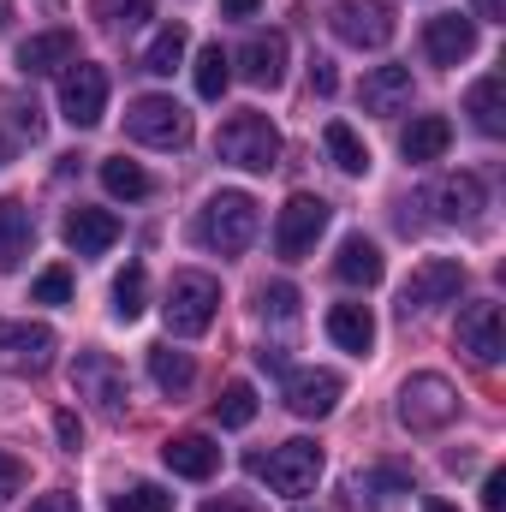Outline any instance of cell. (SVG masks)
Wrapping results in <instances>:
<instances>
[{"mask_svg":"<svg viewBox=\"0 0 506 512\" xmlns=\"http://www.w3.org/2000/svg\"><path fill=\"white\" fill-rule=\"evenodd\" d=\"M328 340L364 358V352L376 346V316H370V304H334V310H328Z\"/></svg>","mask_w":506,"mask_h":512,"instance_id":"obj_21","label":"cell"},{"mask_svg":"<svg viewBox=\"0 0 506 512\" xmlns=\"http://www.w3.org/2000/svg\"><path fill=\"white\" fill-rule=\"evenodd\" d=\"M334 274L346 280V286H381V274H387V262H381L376 239H364V233H352L340 256H334Z\"/></svg>","mask_w":506,"mask_h":512,"instance_id":"obj_22","label":"cell"},{"mask_svg":"<svg viewBox=\"0 0 506 512\" xmlns=\"http://www.w3.org/2000/svg\"><path fill=\"white\" fill-rule=\"evenodd\" d=\"M126 137L149 143V149H185L191 143V114L173 96H137L126 108Z\"/></svg>","mask_w":506,"mask_h":512,"instance_id":"obj_6","label":"cell"},{"mask_svg":"<svg viewBox=\"0 0 506 512\" xmlns=\"http://www.w3.org/2000/svg\"><path fill=\"white\" fill-rule=\"evenodd\" d=\"M328 30L346 48H387L399 24H393L387 0H328Z\"/></svg>","mask_w":506,"mask_h":512,"instance_id":"obj_8","label":"cell"},{"mask_svg":"<svg viewBox=\"0 0 506 512\" xmlns=\"http://www.w3.org/2000/svg\"><path fill=\"white\" fill-rule=\"evenodd\" d=\"M423 48H429L435 66H459V60H471V54H477V18H459V12L429 18V24H423Z\"/></svg>","mask_w":506,"mask_h":512,"instance_id":"obj_15","label":"cell"},{"mask_svg":"<svg viewBox=\"0 0 506 512\" xmlns=\"http://www.w3.org/2000/svg\"><path fill=\"white\" fill-rule=\"evenodd\" d=\"M256 310H262V316H274V322L298 316V286H292V280H274V286H262V292H256Z\"/></svg>","mask_w":506,"mask_h":512,"instance_id":"obj_36","label":"cell"},{"mask_svg":"<svg viewBox=\"0 0 506 512\" xmlns=\"http://www.w3.org/2000/svg\"><path fill=\"white\" fill-rule=\"evenodd\" d=\"M143 304H149V274L131 262L126 274L114 280V316H120V322H137V316H143Z\"/></svg>","mask_w":506,"mask_h":512,"instance_id":"obj_33","label":"cell"},{"mask_svg":"<svg viewBox=\"0 0 506 512\" xmlns=\"http://www.w3.org/2000/svg\"><path fill=\"white\" fill-rule=\"evenodd\" d=\"M30 239H36V221L24 209V197H0V274H12L30 256Z\"/></svg>","mask_w":506,"mask_h":512,"instance_id":"obj_20","label":"cell"},{"mask_svg":"<svg viewBox=\"0 0 506 512\" xmlns=\"http://www.w3.org/2000/svg\"><path fill=\"white\" fill-rule=\"evenodd\" d=\"M322 227H328V203L310 197V191H292L286 209H280V221H274V251L286 256V262H298V256L322 239Z\"/></svg>","mask_w":506,"mask_h":512,"instance_id":"obj_11","label":"cell"},{"mask_svg":"<svg viewBox=\"0 0 506 512\" xmlns=\"http://www.w3.org/2000/svg\"><path fill=\"white\" fill-rule=\"evenodd\" d=\"M215 310H221V280H215V274H203V268H179V274L167 280V304H161L167 334L197 340V334H209Z\"/></svg>","mask_w":506,"mask_h":512,"instance_id":"obj_2","label":"cell"},{"mask_svg":"<svg viewBox=\"0 0 506 512\" xmlns=\"http://www.w3.org/2000/svg\"><path fill=\"white\" fill-rule=\"evenodd\" d=\"M435 209H441V221H477V215H483V179H477V173L441 179V185H435Z\"/></svg>","mask_w":506,"mask_h":512,"instance_id":"obj_23","label":"cell"},{"mask_svg":"<svg viewBox=\"0 0 506 512\" xmlns=\"http://www.w3.org/2000/svg\"><path fill=\"white\" fill-rule=\"evenodd\" d=\"M48 358H54V328H42V322H0V364L42 376Z\"/></svg>","mask_w":506,"mask_h":512,"instance_id":"obj_13","label":"cell"},{"mask_svg":"<svg viewBox=\"0 0 506 512\" xmlns=\"http://www.w3.org/2000/svg\"><path fill=\"white\" fill-rule=\"evenodd\" d=\"M465 114H471V126L483 131V137H501V131H506V114H501V72H489V78H477V84H471V96H465Z\"/></svg>","mask_w":506,"mask_h":512,"instance_id":"obj_26","label":"cell"},{"mask_svg":"<svg viewBox=\"0 0 506 512\" xmlns=\"http://www.w3.org/2000/svg\"><path fill=\"white\" fill-rule=\"evenodd\" d=\"M0 167H6V137H0Z\"/></svg>","mask_w":506,"mask_h":512,"instance_id":"obj_50","label":"cell"},{"mask_svg":"<svg viewBox=\"0 0 506 512\" xmlns=\"http://www.w3.org/2000/svg\"><path fill=\"white\" fill-rule=\"evenodd\" d=\"M322 143H328V155H334V167L340 173H370V149H364V137L346 126V120H328V131H322Z\"/></svg>","mask_w":506,"mask_h":512,"instance_id":"obj_28","label":"cell"},{"mask_svg":"<svg viewBox=\"0 0 506 512\" xmlns=\"http://www.w3.org/2000/svg\"><path fill=\"white\" fill-rule=\"evenodd\" d=\"M102 185H108V197H126V203H143L149 191H155V179L126 161V155H114V161H102Z\"/></svg>","mask_w":506,"mask_h":512,"instance_id":"obj_30","label":"cell"},{"mask_svg":"<svg viewBox=\"0 0 506 512\" xmlns=\"http://www.w3.org/2000/svg\"><path fill=\"white\" fill-rule=\"evenodd\" d=\"M185 42H191V36H185V24H161V30H155V42L143 48V72H149V78H167V72L185 60Z\"/></svg>","mask_w":506,"mask_h":512,"instance_id":"obj_29","label":"cell"},{"mask_svg":"<svg viewBox=\"0 0 506 512\" xmlns=\"http://www.w3.org/2000/svg\"><path fill=\"white\" fill-rule=\"evenodd\" d=\"M197 512H256V501H203Z\"/></svg>","mask_w":506,"mask_h":512,"instance_id":"obj_47","label":"cell"},{"mask_svg":"<svg viewBox=\"0 0 506 512\" xmlns=\"http://www.w3.org/2000/svg\"><path fill=\"white\" fill-rule=\"evenodd\" d=\"M54 435H60V447H66V453H78V447H84V429H78V417H72V411H54Z\"/></svg>","mask_w":506,"mask_h":512,"instance_id":"obj_40","label":"cell"},{"mask_svg":"<svg viewBox=\"0 0 506 512\" xmlns=\"http://www.w3.org/2000/svg\"><path fill=\"white\" fill-rule=\"evenodd\" d=\"M453 417H459V387L447 382V376L423 370V376H411V382L399 387V423H405L411 435L447 429Z\"/></svg>","mask_w":506,"mask_h":512,"instance_id":"obj_4","label":"cell"},{"mask_svg":"<svg viewBox=\"0 0 506 512\" xmlns=\"http://www.w3.org/2000/svg\"><path fill=\"white\" fill-rule=\"evenodd\" d=\"M459 352H471V364H501L506 352V322H501V304L495 298H477L459 310Z\"/></svg>","mask_w":506,"mask_h":512,"instance_id":"obj_12","label":"cell"},{"mask_svg":"<svg viewBox=\"0 0 506 512\" xmlns=\"http://www.w3.org/2000/svg\"><path fill=\"white\" fill-rule=\"evenodd\" d=\"M72 298V274L66 268H48L36 286H30V304H66Z\"/></svg>","mask_w":506,"mask_h":512,"instance_id":"obj_37","label":"cell"},{"mask_svg":"<svg viewBox=\"0 0 506 512\" xmlns=\"http://www.w3.org/2000/svg\"><path fill=\"white\" fill-rule=\"evenodd\" d=\"M411 102V66H376L364 78V108L370 114H399Z\"/></svg>","mask_w":506,"mask_h":512,"instance_id":"obj_24","label":"cell"},{"mask_svg":"<svg viewBox=\"0 0 506 512\" xmlns=\"http://www.w3.org/2000/svg\"><path fill=\"white\" fill-rule=\"evenodd\" d=\"M251 417H256V387L251 382H227L221 399H215V423H221V429H245Z\"/></svg>","mask_w":506,"mask_h":512,"instance_id":"obj_32","label":"cell"},{"mask_svg":"<svg viewBox=\"0 0 506 512\" xmlns=\"http://www.w3.org/2000/svg\"><path fill=\"white\" fill-rule=\"evenodd\" d=\"M245 465H251V477H268L274 495H310L316 477H322V447L316 441H280L268 459L251 453Z\"/></svg>","mask_w":506,"mask_h":512,"instance_id":"obj_5","label":"cell"},{"mask_svg":"<svg viewBox=\"0 0 506 512\" xmlns=\"http://www.w3.org/2000/svg\"><path fill=\"white\" fill-rule=\"evenodd\" d=\"M215 149H221V161H233V167H245V173H268L274 161H280V131L268 126V114H233L227 126L215 131Z\"/></svg>","mask_w":506,"mask_h":512,"instance_id":"obj_3","label":"cell"},{"mask_svg":"<svg viewBox=\"0 0 506 512\" xmlns=\"http://www.w3.org/2000/svg\"><path fill=\"white\" fill-rule=\"evenodd\" d=\"M256 227H262V215H256L251 191H215L203 203V215H197V245H209L221 256H239V251H251Z\"/></svg>","mask_w":506,"mask_h":512,"instance_id":"obj_1","label":"cell"},{"mask_svg":"<svg viewBox=\"0 0 506 512\" xmlns=\"http://www.w3.org/2000/svg\"><path fill=\"white\" fill-rule=\"evenodd\" d=\"M447 143H453V126H447L441 114H423V120H411V126H405V137H399L405 161H435V155H447Z\"/></svg>","mask_w":506,"mask_h":512,"instance_id":"obj_27","label":"cell"},{"mask_svg":"<svg viewBox=\"0 0 506 512\" xmlns=\"http://www.w3.org/2000/svg\"><path fill=\"white\" fill-rule=\"evenodd\" d=\"M161 465L173 477H191V483H209L221 471V447L209 435H167L161 441Z\"/></svg>","mask_w":506,"mask_h":512,"instance_id":"obj_18","label":"cell"},{"mask_svg":"<svg viewBox=\"0 0 506 512\" xmlns=\"http://www.w3.org/2000/svg\"><path fill=\"white\" fill-rule=\"evenodd\" d=\"M459 286H465V262H453V256H429V262H417L411 280L399 286V316L411 322V316H423V310L459 298Z\"/></svg>","mask_w":506,"mask_h":512,"instance_id":"obj_9","label":"cell"},{"mask_svg":"<svg viewBox=\"0 0 506 512\" xmlns=\"http://www.w3.org/2000/svg\"><path fill=\"white\" fill-rule=\"evenodd\" d=\"M0 24H12V0H0Z\"/></svg>","mask_w":506,"mask_h":512,"instance_id":"obj_49","label":"cell"},{"mask_svg":"<svg viewBox=\"0 0 506 512\" xmlns=\"http://www.w3.org/2000/svg\"><path fill=\"white\" fill-rule=\"evenodd\" d=\"M60 114L78 131L102 126V114H108V72L90 66V60H72L66 78H60Z\"/></svg>","mask_w":506,"mask_h":512,"instance_id":"obj_10","label":"cell"},{"mask_svg":"<svg viewBox=\"0 0 506 512\" xmlns=\"http://www.w3.org/2000/svg\"><path fill=\"white\" fill-rule=\"evenodd\" d=\"M471 6H477V18H483V24H501V18H506V0H471Z\"/></svg>","mask_w":506,"mask_h":512,"instance_id":"obj_45","label":"cell"},{"mask_svg":"<svg viewBox=\"0 0 506 512\" xmlns=\"http://www.w3.org/2000/svg\"><path fill=\"white\" fill-rule=\"evenodd\" d=\"M60 239H66L78 256H102V251L120 245V215H108V209H66Z\"/></svg>","mask_w":506,"mask_h":512,"instance_id":"obj_17","label":"cell"},{"mask_svg":"<svg viewBox=\"0 0 506 512\" xmlns=\"http://www.w3.org/2000/svg\"><path fill=\"white\" fill-rule=\"evenodd\" d=\"M90 6H96V18L114 24V30H131V24H143V18L155 12V0H90Z\"/></svg>","mask_w":506,"mask_h":512,"instance_id":"obj_35","label":"cell"},{"mask_svg":"<svg viewBox=\"0 0 506 512\" xmlns=\"http://www.w3.org/2000/svg\"><path fill=\"white\" fill-rule=\"evenodd\" d=\"M72 393L90 399L102 417H126V405H131L126 370H120L108 352H78V364H72Z\"/></svg>","mask_w":506,"mask_h":512,"instance_id":"obj_7","label":"cell"},{"mask_svg":"<svg viewBox=\"0 0 506 512\" xmlns=\"http://www.w3.org/2000/svg\"><path fill=\"white\" fill-rule=\"evenodd\" d=\"M114 512H173V495L161 483H131L114 495Z\"/></svg>","mask_w":506,"mask_h":512,"instance_id":"obj_34","label":"cell"},{"mask_svg":"<svg viewBox=\"0 0 506 512\" xmlns=\"http://www.w3.org/2000/svg\"><path fill=\"white\" fill-rule=\"evenodd\" d=\"M483 507L489 512L506 507V471H489V483H483Z\"/></svg>","mask_w":506,"mask_h":512,"instance_id":"obj_43","label":"cell"},{"mask_svg":"<svg viewBox=\"0 0 506 512\" xmlns=\"http://www.w3.org/2000/svg\"><path fill=\"white\" fill-rule=\"evenodd\" d=\"M78 60V36L72 30H42L30 42H18V72L24 78H42V72H60Z\"/></svg>","mask_w":506,"mask_h":512,"instance_id":"obj_19","label":"cell"},{"mask_svg":"<svg viewBox=\"0 0 506 512\" xmlns=\"http://www.w3.org/2000/svg\"><path fill=\"white\" fill-rule=\"evenodd\" d=\"M262 0H221V18H251Z\"/></svg>","mask_w":506,"mask_h":512,"instance_id":"obj_46","label":"cell"},{"mask_svg":"<svg viewBox=\"0 0 506 512\" xmlns=\"http://www.w3.org/2000/svg\"><path fill=\"white\" fill-rule=\"evenodd\" d=\"M346 382L334 370H286V411L292 417H328L340 405Z\"/></svg>","mask_w":506,"mask_h":512,"instance_id":"obj_14","label":"cell"},{"mask_svg":"<svg viewBox=\"0 0 506 512\" xmlns=\"http://www.w3.org/2000/svg\"><path fill=\"white\" fill-rule=\"evenodd\" d=\"M12 114H18V126L30 131V137H42V108H36V102H18Z\"/></svg>","mask_w":506,"mask_h":512,"instance_id":"obj_44","label":"cell"},{"mask_svg":"<svg viewBox=\"0 0 506 512\" xmlns=\"http://www.w3.org/2000/svg\"><path fill=\"white\" fill-rule=\"evenodd\" d=\"M149 382L161 387L167 399L191 393V382H197V364H191V352H173V346H149Z\"/></svg>","mask_w":506,"mask_h":512,"instance_id":"obj_25","label":"cell"},{"mask_svg":"<svg viewBox=\"0 0 506 512\" xmlns=\"http://www.w3.org/2000/svg\"><path fill=\"white\" fill-rule=\"evenodd\" d=\"M227 84H233V54H221V42H209V48L197 54V96H203V102H221Z\"/></svg>","mask_w":506,"mask_h":512,"instance_id":"obj_31","label":"cell"},{"mask_svg":"<svg viewBox=\"0 0 506 512\" xmlns=\"http://www.w3.org/2000/svg\"><path fill=\"white\" fill-rule=\"evenodd\" d=\"M233 66H239V78H245V84L274 90V84L286 78V36H280V30H256L251 42L239 48V60H233Z\"/></svg>","mask_w":506,"mask_h":512,"instance_id":"obj_16","label":"cell"},{"mask_svg":"<svg viewBox=\"0 0 506 512\" xmlns=\"http://www.w3.org/2000/svg\"><path fill=\"white\" fill-rule=\"evenodd\" d=\"M30 512H78V495H66V489H48V495H36Z\"/></svg>","mask_w":506,"mask_h":512,"instance_id":"obj_42","label":"cell"},{"mask_svg":"<svg viewBox=\"0 0 506 512\" xmlns=\"http://www.w3.org/2000/svg\"><path fill=\"white\" fill-rule=\"evenodd\" d=\"M310 90H316V96H334V90H340V72H334V60H322V54L310 60Z\"/></svg>","mask_w":506,"mask_h":512,"instance_id":"obj_38","label":"cell"},{"mask_svg":"<svg viewBox=\"0 0 506 512\" xmlns=\"http://www.w3.org/2000/svg\"><path fill=\"white\" fill-rule=\"evenodd\" d=\"M18 483H24V465H18L12 453H0V501H12V495H18Z\"/></svg>","mask_w":506,"mask_h":512,"instance_id":"obj_41","label":"cell"},{"mask_svg":"<svg viewBox=\"0 0 506 512\" xmlns=\"http://www.w3.org/2000/svg\"><path fill=\"white\" fill-rule=\"evenodd\" d=\"M423 512H459V507H453V501H435V495H429V501H423Z\"/></svg>","mask_w":506,"mask_h":512,"instance_id":"obj_48","label":"cell"},{"mask_svg":"<svg viewBox=\"0 0 506 512\" xmlns=\"http://www.w3.org/2000/svg\"><path fill=\"white\" fill-rule=\"evenodd\" d=\"M370 489H387V495H411V471H399V465H381L376 477H370Z\"/></svg>","mask_w":506,"mask_h":512,"instance_id":"obj_39","label":"cell"}]
</instances>
